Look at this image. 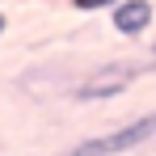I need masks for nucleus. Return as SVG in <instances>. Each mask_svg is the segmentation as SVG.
Masks as SVG:
<instances>
[{
  "instance_id": "nucleus-1",
  "label": "nucleus",
  "mask_w": 156,
  "mask_h": 156,
  "mask_svg": "<svg viewBox=\"0 0 156 156\" xmlns=\"http://www.w3.org/2000/svg\"><path fill=\"white\" fill-rule=\"evenodd\" d=\"M156 72V55H139V59H110V63H97L93 72L76 76V84L68 89V97L80 105H97V101H114L122 97L131 84H139L144 76Z\"/></svg>"
},
{
  "instance_id": "nucleus-2",
  "label": "nucleus",
  "mask_w": 156,
  "mask_h": 156,
  "mask_svg": "<svg viewBox=\"0 0 156 156\" xmlns=\"http://www.w3.org/2000/svg\"><path fill=\"white\" fill-rule=\"evenodd\" d=\"M152 139H156V110H148V114H139V118H131V122H122L114 131L80 139L76 152L80 156H122V152H135V148L152 144Z\"/></svg>"
},
{
  "instance_id": "nucleus-3",
  "label": "nucleus",
  "mask_w": 156,
  "mask_h": 156,
  "mask_svg": "<svg viewBox=\"0 0 156 156\" xmlns=\"http://www.w3.org/2000/svg\"><path fill=\"white\" fill-rule=\"evenodd\" d=\"M156 21V4L152 0H118L114 9H110V26H114V34L118 38H144L148 30H152Z\"/></svg>"
},
{
  "instance_id": "nucleus-4",
  "label": "nucleus",
  "mask_w": 156,
  "mask_h": 156,
  "mask_svg": "<svg viewBox=\"0 0 156 156\" xmlns=\"http://www.w3.org/2000/svg\"><path fill=\"white\" fill-rule=\"evenodd\" d=\"M68 4H72L76 13H110L118 0H68Z\"/></svg>"
},
{
  "instance_id": "nucleus-5",
  "label": "nucleus",
  "mask_w": 156,
  "mask_h": 156,
  "mask_svg": "<svg viewBox=\"0 0 156 156\" xmlns=\"http://www.w3.org/2000/svg\"><path fill=\"white\" fill-rule=\"evenodd\" d=\"M9 34V13H0V38Z\"/></svg>"
},
{
  "instance_id": "nucleus-6",
  "label": "nucleus",
  "mask_w": 156,
  "mask_h": 156,
  "mask_svg": "<svg viewBox=\"0 0 156 156\" xmlns=\"http://www.w3.org/2000/svg\"><path fill=\"white\" fill-rule=\"evenodd\" d=\"M63 156H80V152H76V148H72V152H63Z\"/></svg>"
},
{
  "instance_id": "nucleus-7",
  "label": "nucleus",
  "mask_w": 156,
  "mask_h": 156,
  "mask_svg": "<svg viewBox=\"0 0 156 156\" xmlns=\"http://www.w3.org/2000/svg\"><path fill=\"white\" fill-rule=\"evenodd\" d=\"M152 55H156V38H152Z\"/></svg>"
}]
</instances>
